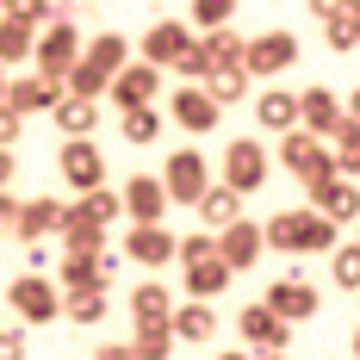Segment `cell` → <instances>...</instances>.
<instances>
[{"mask_svg":"<svg viewBox=\"0 0 360 360\" xmlns=\"http://www.w3.org/2000/svg\"><path fill=\"white\" fill-rule=\"evenodd\" d=\"M205 186H212L205 155H199V149H174V155H168V168H162V193H168V199H180V205H193Z\"/></svg>","mask_w":360,"mask_h":360,"instance_id":"cell-8","label":"cell"},{"mask_svg":"<svg viewBox=\"0 0 360 360\" xmlns=\"http://www.w3.org/2000/svg\"><path fill=\"white\" fill-rule=\"evenodd\" d=\"M168 112H174V124H180V131H193V137H212V131H217V118H224V112L205 100V87H199V81H186L174 100H168Z\"/></svg>","mask_w":360,"mask_h":360,"instance_id":"cell-14","label":"cell"},{"mask_svg":"<svg viewBox=\"0 0 360 360\" xmlns=\"http://www.w3.org/2000/svg\"><path fill=\"white\" fill-rule=\"evenodd\" d=\"M6 304H13L25 323H56V317H63V292H56V280H44V274H19V280L6 286Z\"/></svg>","mask_w":360,"mask_h":360,"instance_id":"cell-4","label":"cell"},{"mask_svg":"<svg viewBox=\"0 0 360 360\" xmlns=\"http://www.w3.org/2000/svg\"><path fill=\"white\" fill-rule=\"evenodd\" d=\"M50 112H56V131H63V137H87V131L100 124V100H75V94H63Z\"/></svg>","mask_w":360,"mask_h":360,"instance_id":"cell-24","label":"cell"},{"mask_svg":"<svg viewBox=\"0 0 360 360\" xmlns=\"http://www.w3.org/2000/svg\"><path fill=\"white\" fill-rule=\"evenodd\" d=\"M162 124H168V118H155V106H131L124 118H118L124 143H155V137H162Z\"/></svg>","mask_w":360,"mask_h":360,"instance_id":"cell-34","label":"cell"},{"mask_svg":"<svg viewBox=\"0 0 360 360\" xmlns=\"http://www.w3.org/2000/svg\"><path fill=\"white\" fill-rule=\"evenodd\" d=\"M261 243L267 249H286V255H329L342 243V224H329L317 212H274L261 224Z\"/></svg>","mask_w":360,"mask_h":360,"instance_id":"cell-1","label":"cell"},{"mask_svg":"<svg viewBox=\"0 0 360 360\" xmlns=\"http://www.w3.org/2000/svg\"><path fill=\"white\" fill-rule=\"evenodd\" d=\"M342 112H348V106H342L329 87H304V94H298V118H304V137H335Z\"/></svg>","mask_w":360,"mask_h":360,"instance_id":"cell-18","label":"cell"},{"mask_svg":"<svg viewBox=\"0 0 360 360\" xmlns=\"http://www.w3.org/2000/svg\"><path fill=\"white\" fill-rule=\"evenodd\" d=\"M63 224H69V205H63V199H32V205H19V217H13V236L44 243V236H56Z\"/></svg>","mask_w":360,"mask_h":360,"instance_id":"cell-17","label":"cell"},{"mask_svg":"<svg viewBox=\"0 0 360 360\" xmlns=\"http://www.w3.org/2000/svg\"><path fill=\"white\" fill-rule=\"evenodd\" d=\"M0 6H6V0H0Z\"/></svg>","mask_w":360,"mask_h":360,"instance_id":"cell-51","label":"cell"},{"mask_svg":"<svg viewBox=\"0 0 360 360\" xmlns=\"http://www.w3.org/2000/svg\"><path fill=\"white\" fill-rule=\"evenodd\" d=\"M19 131H25V118L6 106V100H0V149H13V143H19Z\"/></svg>","mask_w":360,"mask_h":360,"instance_id":"cell-42","label":"cell"},{"mask_svg":"<svg viewBox=\"0 0 360 360\" xmlns=\"http://www.w3.org/2000/svg\"><path fill=\"white\" fill-rule=\"evenodd\" d=\"M6 180H13V149H0V193H6Z\"/></svg>","mask_w":360,"mask_h":360,"instance_id":"cell-47","label":"cell"},{"mask_svg":"<svg viewBox=\"0 0 360 360\" xmlns=\"http://www.w3.org/2000/svg\"><path fill=\"white\" fill-rule=\"evenodd\" d=\"M0 94H6V69H0Z\"/></svg>","mask_w":360,"mask_h":360,"instance_id":"cell-49","label":"cell"},{"mask_svg":"<svg viewBox=\"0 0 360 360\" xmlns=\"http://www.w3.org/2000/svg\"><path fill=\"white\" fill-rule=\"evenodd\" d=\"M224 186H230L236 199L267 186V149L255 143V137H236V143L224 149Z\"/></svg>","mask_w":360,"mask_h":360,"instance_id":"cell-6","label":"cell"},{"mask_svg":"<svg viewBox=\"0 0 360 360\" xmlns=\"http://www.w3.org/2000/svg\"><path fill=\"white\" fill-rule=\"evenodd\" d=\"M199 44H205V63H212V69H243V37L230 32V25L205 32Z\"/></svg>","mask_w":360,"mask_h":360,"instance_id":"cell-30","label":"cell"},{"mask_svg":"<svg viewBox=\"0 0 360 360\" xmlns=\"http://www.w3.org/2000/svg\"><path fill=\"white\" fill-rule=\"evenodd\" d=\"M168 69H180L186 81H205V69H212V63H205V44H199V37H186V50H180Z\"/></svg>","mask_w":360,"mask_h":360,"instance_id":"cell-41","label":"cell"},{"mask_svg":"<svg viewBox=\"0 0 360 360\" xmlns=\"http://www.w3.org/2000/svg\"><path fill=\"white\" fill-rule=\"evenodd\" d=\"M168 311H174V298H168L162 280H143V286L131 292V317L137 323H168Z\"/></svg>","mask_w":360,"mask_h":360,"instance_id":"cell-27","label":"cell"},{"mask_svg":"<svg viewBox=\"0 0 360 360\" xmlns=\"http://www.w3.org/2000/svg\"><path fill=\"white\" fill-rule=\"evenodd\" d=\"M311 199H317V217H329V224H348L354 217V180H342V174H329L323 186H311Z\"/></svg>","mask_w":360,"mask_h":360,"instance_id":"cell-22","label":"cell"},{"mask_svg":"<svg viewBox=\"0 0 360 360\" xmlns=\"http://www.w3.org/2000/svg\"><path fill=\"white\" fill-rule=\"evenodd\" d=\"M112 274H118L112 255H63L56 292H112Z\"/></svg>","mask_w":360,"mask_h":360,"instance_id":"cell-7","label":"cell"},{"mask_svg":"<svg viewBox=\"0 0 360 360\" xmlns=\"http://www.w3.org/2000/svg\"><path fill=\"white\" fill-rule=\"evenodd\" d=\"M329 255H335V286L354 292V286H360V249H354V243H335Z\"/></svg>","mask_w":360,"mask_h":360,"instance_id":"cell-40","label":"cell"},{"mask_svg":"<svg viewBox=\"0 0 360 360\" xmlns=\"http://www.w3.org/2000/svg\"><path fill=\"white\" fill-rule=\"evenodd\" d=\"M186 19H199V32H217V25H230L236 19V0H193V13Z\"/></svg>","mask_w":360,"mask_h":360,"instance_id":"cell-39","label":"cell"},{"mask_svg":"<svg viewBox=\"0 0 360 360\" xmlns=\"http://www.w3.org/2000/svg\"><path fill=\"white\" fill-rule=\"evenodd\" d=\"M193 205H199V217H205V230H224V224H236V217H243V199H236L230 186H205Z\"/></svg>","mask_w":360,"mask_h":360,"instance_id":"cell-26","label":"cell"},{"mask_svg":"<svg viewBox=\"0 0 360 360\" xmlns=\"http://www.w3.org/2000/svg\"><path fill=\"white\" fill-rule=\"evenodd\" d=\"M230 280H236V274L217 261V249H212V255H199V261H186V292H193V298H205V304H212V298L230 286Z\"/></svg>","mask_w":360,"mask_h":360,"instance_id":"cell-21","label":"cell"},{"mask_svg":"<svg viewBox=\"0 0 360 360\" xmlns=\"http://www.w3.org/2000/svg\"><path fill=\"white\" fill-rule=\"evenodd\" d=\"M112 106L131 112V106H155V94H162V69H149V63H124V69L112 75Z\"/></svg>","mask_w":360,"mask_h":360,"instance_id":"cell-11","label":"cell"},{"mask_svg":"<svg viewBox=\"0 0 360 360\" xmlns=\"http://www.w3.org/2000/svg\"><path fill=\"white\" fill-rule=\"evenodd\" d=\"M0 360H25V329H0Z\"/></svg>","mask_w":360,"mask_h":360,"instance_id":"cell-43","label":"cell"},{"mask_svg":"<svg viewBox=\"0 0 360 360\" xmlns=\"http://www.w3.org/2000/svg\"><path fill=\"white\" fill-rule=\"evenodd\" d=\"M94 360H137V354H131L124 342H106V348H100V354H94Z\"/></svg>","mask_w":360,"mask_h":360,"instance_id":"cell-46","label":"cell"},{"mask_svg":"<svg viewBox=\"0 0 360 360\" xmlns=\"http://www.w3.org/2000/svg\"><path fill=\"white\" fill-rule=\"evenodd\" d=\"M212 249H217V261H224L230 274H243V267H255V261H261V249H267V243H261V224L236 217V224H224V230L212 236Z\"/></svg>","mask_w":360,"mask_h":360,"instance_id":"cell-9","label":"cell"},{"mask_svg":"<svg viewBox=\"0 0 360 360\" xmlns=\"http://www.w3.org/2000/svg\"><path fill=\"white\" fill-rule=\"evenodd\" d=\"M255 118H261L267 131H292V124H298V94H286V87H267V94L255 100Z\"/></svg>","mask_w":360,"mask_h":360,"instance_id":"cell-25","label":"cell"},{"mask_svg":"<svg viewBox=\"0 0 360 360\" xmlns=\"http://www.w3.org/2000/svg\"><path fill=\"white\" fill-rule=\"evenodd\" d=\"M280 162H286V174L311 193V186H323L329 174H335V162H329V149L317 143V137H304L298 124L292 131H280Z\"/></svg>","mask_w":360,"mask_h":360,"instance_id":"cell-3","label":"cell"},{"mask_svg":"<svg viewBox=\"0 0 360 360\" xmlns=\"http://www.w3.org/2000/svg\"><path fill=\"white\" fill-rule=\"evenodd\" d=\"M168 329H174L180 342H212L217 335V317L205 298H193V304H180V311H168Z\"/></svg>","mask_w":360,"mask_h":360,"instance_id":"cell-23","label":"cell"},{"mask_svg":"<svg viewBox=\"0 0 360 360\" xmlns=\"http://www.w3.org/2000/svg\"><path fill=\"white\" fill-rule=\"evenodd\" d=\"M6 106L19 112V118H32V112H50L56 100H63V87H50L44 75H19V81H6V94H0Z\"/></svg>","mask_w":360,"mask_h":360,"instance_id":"cell-20","label":"cell"},{"mask_svg":"<svg viewBox=\"0 0 360 360\" xmlns=\"http://www.w3.org/2000/svg\"><path fill=\"white\" fill-rule=\"evenodd\" d=\"M118 212L131 217V224H162V212H168L162 180H155V174H131V180H124V193H118Z\"/></svg>","mask_w":360,"mask_h":360,"instance_id":"cell-12","label":"cell"},{"mask_svg":"<svg viewBox=\"0 0 360 360\" xmlns=\"http://www.w3.org/2000/svg\"><path fill=\"white\" fill-rule=\"evenodd\" d=\"M236 329H243V342L249 348H261V354H286V335H292V323H280L267 304H249L243 317H236Z\"/></svg>","mask_w":360,"mask_h":360,"instance_id":"cell-16","label":"cell"},{"mask_svg":"<svg viewBox=\"0 0 360 360\" xmlns=\"http://www.w3.org/2000/svg\"><path fill=\"white\" fill-rule=\"evenodd\" d=\"M286 69H298V37L292 32L243 37V75H286Z\"/></svg>","mask_w":360,"mask_h":360,"instance_id":"cell-5","label":"cell"},{"mask_svg":"<svg viewBox=\"0 0 360 360\" xmlns=\"http://www.w3.org/2000/svg\"><path fill=\"white\" fill-rule=\"evenodd\" d=\"M186 25H180V19H149V32H143V63L149 69H168V63H174L180 50H186Z\"/></svg>","mask_w":360,"mask_h":360,"instance_id":"cell-19","label":"cell"},{"mask_svg":"<svg viewBox=\"0 0 360 360\" xmlns=\"http://www.w3.org/2000/svg\"><path fill=\"white\" fill-rule=\"evenodd\" d=\"M13 217H19V199H13V193H0V236H13Z\"/></svg>","mask_w":360,"mask_h":360,"instance_id":"cell-44","label":"cell"},{"mask_svg":"<svg viewBox=\"0 0 360 360\" xmlns=\"http://www.w3.org/2000/svg\"><path fill=\"white\" fill-rule=\"evenodd\" d=\"M124 348H131L137 360H168V348H174V329H168V323H137V335H131Z\"/></svg>","mask_w":360,"mask_h":360,"instance_id":"cell-31","label":"cell"},{"mask_svg":"<svg viewBox=\"0 0 360 360\" xmlns=\"http://www.w3.org/2000/svg\"><path fill=\"white\" fill-rule=\"evenodd\" d=\"M56 236H63V255H106V230H94V224H81V217H69Z\"/></svg>","mask_w":360,"mask_h":360,"instance_id":"cell-33","label":"cell"},{"mask_svg":"<svg viewBox=\"0 0 360 360\" xmlns=\"http://www.w3.org/2000/svg\"><path fill=\"white\" fill-rule=\"evenodd\" d=\"M56 168H63V180H69L75 193L106 186V155L87 143V137H69V143H63V155H56Z\"/></svg>","mask_w":360,"mask_h":360,"instance_id":"cell-10","label":"cell"},{"mask_svg":"<svg viewBox=\"0 0 360 360\" xmlns=\"http://www.w3.org/2000/svg\"><path fill=\"white\" fill-rule=\"evenodd\" d=\"M0 13H6V19H19V25H44V19H56V0H6V6H0Z\"/></svg>","mask_w":360,"mask_h":360,"instance_id":"cell-38","label":"cell"},{"mask_svg":"<svg viewBox=\"0 0 360 360\" xmlns=\"http://www.w3.org/2000/svg\"><path fill=\"white\" fill-rule=\"evenodd\" d=\"M267 311L280 323H304V317H317V286L298 280V274H286V280H274V292H267Z\"/></svg>","mask_w":360,"mask_h":360,"instance_id":"cell-13","label":"cell"},{"mask_svg":"<svg viewBox=\"0 0 360 360\" xmlns=\"http://www.w3.org/2000/svg\"><path fill=\"white\" fill-rule=\"evenodd\" d=\"M217 360H249V354H217Z\"/></svg>","mask_w":360,"mask_h":360,"instance_id":"cell-48","label":"cell"},{"mask_svg":"<svg viewBox=\"0 0 360 360\" xmlns=\"http://www.w3.org/2000/svg\"><path fill=\"white\" fill-rule=\"evenodd\" d=\"M199 87H205V100L224 112V106H236V100L249 94V75H243V69H205V81H199Z\"/></svg>","mask_w":360,"mask_h":360,"instance_id":"cell-28","label":"cell"},{"mask_svg":"<svg viewBox=\"0 0 360 360\" xmlns=\"http://www.w3.org/2000/svg\"><path fill=\"white\" fill-rule=\"evenodd\" d=\"M348 6H360V0H311L317 19H335V13H348Z\"/></svg>","mask_w":360,"mask_h":360,"instance_id":"cell-45","label":"cell"},{"mask_svg":"<svg viewBox=\"0 0 360 360\" xmlns=\"http://www.w3.org/2000/svg\"><path fill=\"white\" fill-rule=\"evenodd\" d=\"M81 56H94V63H100V69H124V63H131V44H124V37L118 32H106V37H94V44H81Z\"/></svg>","mask_w":360,"mask_h":360,"instance_id":"cell-36","label":"cell"},{"mask_svg":"<svg viewBox=\"0 0 360 360\" xmlns=\"http://www.w3.org/2000/svg\"><path fill=\"white\" fill-rule=\"evenodd\" d=\"M63 317H69V323H100V317H106V292H63Z\"/></svg>","mask_w":360,"mask_h":360,"instance_id":"cell-35","label":"cell"},{"mask_svg":"<svg viewBox=\"0 0 360 360\" xmlns=\"http://www.w3.org/2000/svg\"><path fill=\"white\" fill-rule=\"evenodd\" d=\"M32 25H19V19H6V13H0V69H13V63H25V56H32Z\"/></svg>","mask_w":360,"mask_h":360,"instance_id":"cell-32","label":"cell"},{"mask_svg":"<svg viewBox=\"0 0 360 360\" xmlns=\"http://www.w3.org/2000/svg\"><path fill=\"white\" fill-rule=\"evenodd\" d=\"M174 230H162V224H131V236H124V255L137 261V267H168L174 261Z\"/></svg>","mask_w":360,"mask_h":360,"instance_id":"cell-15","label":"cell"},{"mask_svg":"<svg viewBox=\"0 0 360 360\" xmlns=\"http://www.w3.org/2000/svg\"><path fill=\"white\" fill-rule=\"evenodd\" d=\"M354 44H360V6H348V13H335V19H329V50H342V56H348Z\"/></svg>","mask_w":360,"mask_h":360,"instance_id":"cell-37","label":"cell"},{"mask_svg":"<svg viewBox=\"0 0 360 360\" xmlns=\"http://www.w3.org/2000/svg\"><path fill=\"white\" fill-rule=\"evenodd\" d=\"M69 217L94 224V230H106L112 217H124V212H118V193H112V186H94V193H81V205H69Z\"/></svg>","mask_w":360,"mask_h":360,"instance_id":"cell-29","label":"cell"},{"mask_svg":"<svg viewBox=\"0 0 360 360\" xmlns=\"http://www.w3.org/2000/svg\"><path fill=\"white\" fill-rule=\"evenodd\" d=\"M261 360H286V354H261Z\"/></svg>","mask_w":360,"mask_h":360,"instance_id":"cell-50","label":"cell"},{"mask_svg":"<svg viewBox=\"0 0 360 360\" xmlns=\"http://www.w3.org/2000/svg\"><path fill=\"white\" fill-rule=\"evenodd\" d=\"M32 56H37V75H44L50 87H63V75H69L75 56H81V25H69V19H50V25L32 37Z\"/></svg>","mask_w":360,"mask_h":360,"instance_id":"cell-2","label":"cell"}]
</instances>
